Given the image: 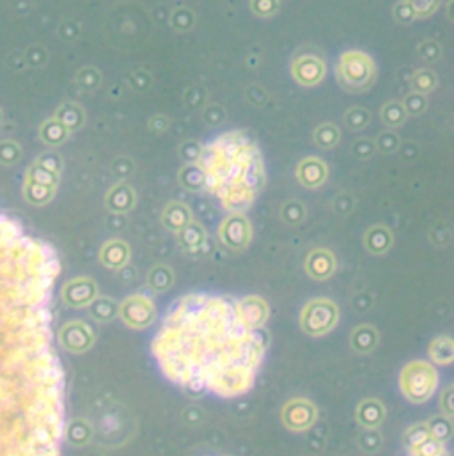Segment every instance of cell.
Wrapping results in <instances>:
<instances>
[{"label": "cell", "mask_w": 454, "mask_h": 456, "mask_svg": "<svg viewBox=\"0 0 454 456\" xmlns=\"http://www.w3.org/2000/svg\"><path fill=\"white\" fill-rule=\"evenodd\" d=\"M59 261L0 215V456H59L64 371L53 350Z\"/></svg>", "instance_id": "6da1fadb"}, {"label": "cell", "mask_w": 454, "mask_h": 456, "mask_svg": "<svg viewBox=\"0 0 454 456\" xmlns=\"http://www.w3.org/2000/svg\"><path fill=\"white\" fill-rule=\"evenodd\" d=\"M248 328L229 296L187 295L167 311L153 339V355L188 396L206 391L234 398L252 389L268 338Z\"/></svg>", "instance_id": "7a4b0ae2"}, {"label": "cell", "mask_w": 454, "mask_h": 456, "mask_svg": "<svg viewBox=\"0 0 454 456\" xmlns=\"http://www.w3.org/2000/svg\"><path fill=\"white\" fill-rule=\"evenodd\" d=\"M336 77L339 86L348 93H364L375 86L378 69L369 54L360 50H346L337 59Z\"/></svg>", "instance_id": "3957f363"}, {"label": "cell", "mask_w": 454, "mask_h": 456, "mask_svg": "<svg viewBox=\"0 0 454 456\" xmlns=\"http://www.w3.org/2000/svg\"><path fill=\"white\" fill-rule=\"evenodd\" d=\"M399 387L410 403H426L438 387V373L428 360H411L401 369Z\"/></svg>", "instance_id": "277c9868"}, {"label": "cell", "mask_w": 454, "mask_h": 456, "mask_svg": "<svg viewBox=\"0 0 454 456\" xmlns=\"http://www.w3.org/2000/svg\"><path fill=\"white\" fill-rule=\"evenodd\" d=\"M339 323V307L333 300L312 299L301 307L300 327L312 338H319L336 328Z\"/></svg>", "instance_id": "5b68a950"}, {"label": "cell", "mask_w": 454, "mask_h": 456, "mask_svg": "<svg viewBox=\"0 0 454 456\" xmlns=\"http://www.w3.org/2000/svg\"><path fill=\"white\" fill-rule=\"evenodd\" d=\"M117 316L130 328L142 330V328L151 327L156 321V306L149 296L137 293V295L126 296L119 304Z\"/></svg>", "instance_id": "8992f818"}, {"label": "cell", "mask_w": 454, "mask_h": 456, "mask_svg": "<svg viewBox=\"0 0 454 456\" xmlns=\"http://www.w3.org/2000/svg\"><path fill=\"white\" fill-rule=\"evenodd\" d=\"M218 238L223 247L241 252L252 242V224L245 213H229L218 228Z\"/></svg>", "instance_id": "52a82bcc"}, {"label": "cell", "mask_w": 454, "mask_h": 456, "mask_svg": "<svg viewBox=\"0 0 454 456\" xmlns=\"http://www.w3.org/2000/svg\"><path fill=\"white\" fill-rule=\"evenodd\" d=\"M318 419V408L307 398H293L280 408V421L291 431H305Z\"/></svg>", "instance_id": "ba28073f"}, {"label": "cell", "mask_w": 454, "mask_h": 456, "mask_svg": "<svg viewBox=\"0 0 454 456\" xmlns=\"http://www.w3.org/2000/svg\"><path fill=\"white\" fill-rule=\"evenodd\" d=\"M326 65L319 54H298L291 62V77L301 87H314L323 82Z\"/></svg>", "instance_id": "9c48e42d"}, {"label": "cell", "mask_w": 454, "mask_h": 456, "mask_svg": "<svg viewBox=\"0 0 454 456\" xmlns=\"http://www.w3.org/2000/svg\"><path fill=\"white\" fill-rule=\"evenodd\" d=\"M94 341V330L85 321H70L59 330V345L71 353L87 352Z\"/></svg>", "instance_id": "30bf717a"}, {"label": "cell", "mask_w": 454, "mask_h": 456, "mask_svg": "<svg viewBox=\"0 0 454 456\" xmlns=\"http://www.w3.org/2000/svg\"><path fill=\"white\" fill-rule=\"evenodd\" d=\"M236 309L240 320L248 328H262L270 318V306L265 299L258 295H248L236 300Z\"/></svg>", "instance_id": "8fae6325"}, {"label": "cell", "mask_w": 454, "mask_h": 456, "mask_svg": "<svg viewBox=\"0 0 454 456\" xmlns=\"http://www.w3.org/2000/svg\"><path fill=\"white\" fill-rule=\"evenodd\" d=\"M98 296V284L91 277L71 279L62 288V300L70 307H85Z\"/></svg>", "instance_id": "7c38bea8"}, {"label": "cell", "mask_w": 454, "mask_h": 456, "mask_svg": "<svg viewBox=\"0 0 454 456\" xmlns=\"http://www.w3.org/2000/svg\"><path fill=\"white\" fill-rule=\"evenodd\" d=\"M305 272L314 281H326L337 270V260L332 250L325 247H316L305 257Z\"/></svg>", "instance_id": "4fadbf2b"}, {"label": "cell", "mask_w": 454, "mask_h": 456, "mask_svg": "<svg viewBox=\"0 0 454 456\" xmlns=\"http://www.w3.org/2000/svg\"><path fill=\"white\" fill-rule=\"evenodd\" d=\"M294 176L305 189H319L328 179V167L321 158L305 157L298 162Z\"/></svg>", "instance_id": "5bb4252c"}, {"label": "cell", "mask_w": 454, "mask_h": 456, "mask_svg": "<svg viewBox=\"0 0 454 456\" xmlns=\"http://www.w3.org/2000/svg\"><path fill=\"white\" fill-rule=\"evenodd\" d=\"M135 203H137V194L128 182H117L105 196V206L109 208V211L117 215L133 210Z\"/></svg>", "instance_id": "9a60e30c"}, {"label": "cell", "mask_w": 454, "mask_h": 456, "mask_svg": "<svg viewBox=\"0 0 454 456\" xmlns=\"http://www.w3.org/2000/svg\"><path fill=\"white\" fill-rule=\"evenodd\" d=\"M98 257L103 267L110 268V270H121V268H124L130 263L131 249L124 240L114 238L103 243Z\"/></svg>", "instance_id": "2e32d148"}, {"label": "cell", "mask_w": 454, "mask_h": 456, "mask_svg": "<svg viewBox=\"0 0 454 456\" xmlns=\"http://www.w3.org/2000/svg\"><path fill=\"white\" fill-rule=\"evenodd\" d=\"M355 419L365 430L380 428V424L385 421V405L376 398L362 399L355 410Z\"/></svg>", "instance_id": "e0dca14e"}, {"label": "cell", "mask_w": 454, "mask_h": 456, "mask_svg": "<svg viewBox=\"0 0 454 456\" xmlns=\"http://www.w3.org/2000/svg\"><path fill=\"white\" fill-rule=\"evenodd\" d=\"M192 221H194L192 210L184 203H179V201H172V203L167 204L162 213L163 228L169 229L170 233H176V235Z\"/></svg>", "instance_id": "ac0fdd59"}, {"label": "cell", "mask_w": 454, "mask_h": 456, "mask_svg": "<svg viewBox=\"0 0 454 456\" xmlns=\"http://www.w3.org/2000/svg\"><path fill=\"white\" fill-rule=\"evenodd\" d=\"M394 243V235L387 226L375 224L365 231L364 235V247L375 256L389 252Z\"/></svg>", "instance_id": "d6986e66"}, {"label": "cell", "mask_w": 454, "mask_h": 456, "mask_svg": "<svg viewBox=\"0 0 454 456\" xmlns=\"http://www.w3.org/2000/svg\"><path fill=\"white\" fill-rule=\"evenodd\" d=\"M177 240H179V245L184 252L194 254L199 252V250L206 245V242H208V233H206L204 226L192 221L190 224H187L177 233Z\"/></svg>", "instance_id": "ffe728a7"}, {"label": "cell", "mask_w": 454, "mask_h": 456, "mask_svg": "<svg viewBox=\"0 0 454 456\" xmlns=\"http://www.w3.org/2000/svg\"><path fill=\"white\" fill-rule=\"evenodd\" d=\"M378 343L380 334L372 325H358L350 335V345L357 353H371Z\"/></svg>", "instance_id": "44dd1931"}, {"label": "cell", "mask_w": 454, "mask_h": 456, "mask_svg": "<svg viewBox=\"0 0 454 456\" xmlns=\"http://www.w3.org/2000/svg\"><path fill=\"white\" fill-rule=\"evenodd\" d=\"M53 118L66 126L67 132H77L85 125V112L80 105L77 104H64L60 105L59 111L55 112Z\"/></svg>", "instance_id": "7402d4cb"}, {"label": "cell", "mask_w": 454, "mask_h": 456, "mask_svg": "<svg viewBox=\"0 0 454 456\" xmlns=\"http://www.w3.org/2000/svg\"><path fill=\"white\" fill-rule=\"evenodd\" d=\"M429 359L438 366H447L454 360V341L449 335H440L429 343Z\"/></svg>", "instance_id": "603a6c76"}, {"label": "cell", "mask_w": 454, "mask_h": 456, "mask_svg": "<svg viewBox=\"0 0 454 456\" xmlns=\"http://www.w3.org/2000/svg\"><path fill=\"white\" fill-rule=\"evenodd\" d=\"M177 179H179V185L183 189L190 190V192H199V190L204 189L206 172L202 171V167L197 162L195 164H184L181 171L177 172Z\"/></svg>", "instance_id": "cb8c5ba5"}, {"label": "cell", "mask_w": 454, "mask_h": 456, "mask_svg": "<svg viewBox=\"0 0 454 456\" xmlns=\"http://www.w3.org/2000/svg\"><path fill=\"white\" fill-rule=\"evenodd\" d=\"M174 284V272L172 268L167 265L160 263L155 265L151 270L148 272V286L151 291L163 293L167 289H170V286Z\"/></svg>", "instance_id": "d4e9b609"}, {"label": "cell", "mask_w": 454, "mask_h": 456, "mask_svg": "<svg viewBox=\"0 0 454 456\" xmlns=\"http://www.w3.org/2000/svg\"><path fill=\"white\" fill-rule=\"evenodd\" d=\"M312 140L318 148L321 150H332L339 144L340 140V130L339 126L333 125V123H321L314 128L312 132Z\"/></svg>", "instance_id": "484cf974"}, {"label": "cell", "mask_w": 454, "mask_h": 456, "mask_svg": "<svg viewBox=\"0 0 454 456\" xmlns=\"http://www.w3.org/2000/svg\"><path fill=\"white\" fill-rule=\"evenodd\" d=\"M436 86H438V77H436V73L433 72V69L421 68L411 73L410 87L414 93L426 94V96H428L429 93H433V91L436 89Z\"/></svg>", "instance_id": "4316f807"}, {"label": "cell", "mask_w": 454, "mask_h": 456, "mask_svg": "<svg viewBox=\"0 0 454 456\" xmlns=\"http://www.w3.org/2000/svg\"><path fill=\"white\" fill-rule=\"evenodd\" d=\"M380 119H382V123L389 130H396L406 123L408 114L404 112L401 101L390 100L387 101V104L382 107V111H380Z\"/></svg>", "instance_id": "83f0119b"}, {"label": "cell", "mask_w": 454, "mask_h": 456, "mask_svg": "<svg viewBox=\"0 0 454 456\" xmlns=\"http://www.w3.org/2000/svg\"><path fill=\"white\" fill-rule=\"evenodd\" d=\"M117 304L109 296H96L91 304H89V313L99 323H109L117 316Z\"/></svg>", "instance_id": "f1b7e54d"}, {"label": "cell", "mask_w": 454, "mask_h": 456, "mask_svg": "<svg viewBox=\"0 0 454 456\" xmlns=\"http://www.w3.org/2000/svg\"><path fill=\"white\" fill-rule=\"evenodd\" d=\"M39 135H41L43 143L48 144V146H60V144L67 140L70 132H67L62 123H59L55 118H52L43 123L41 130H39Z\"/></svg>", "instance_id": "f546056e"}, {"label": "cell", "mask_w": 454, "mask_h": 456, "mask_svg": "<svg viewBox=\"0 0 454 456\" xmlns=\"http://www.w3.org/2000/svg\"><path fill=\"white\" fill-rule=\"evenodd\" d=\"M64 435L70 444L80 447V445L89 444L92 437V428L85 419H74L67 424V428H64Z\"/></svg>", "instance_id": "4dcf8cb0"}, {"label": "cell", "mask_w": 454, "mask_h": 456, "mask_svg": "<svg viewBox=\"0 0 454 456\" xmlns=\"http://www.w3.org/2000/svg\"><path fill=\"white\" fill-rule=\"evenodd\" d=\"M426 426H428L429 435L433 438H436L442 444H447L453 437V419L445 416H438V417H431V419L426 421Z\"/></svg>", "instance_id": "1f68e13d"}, {"label": "cell", "mask_w": 454, "mask_h": 456, "mask_svg": "<svg viewBox=\"0 0 454 456\" xmlns=\"http://www.w3.org/2000/svg\"><path fill=\"white\" fill-rule=\"evenodd\" d=\"M169 23L170 29H174L176 33H188V30L194 29L195 26V13L192 11L190 8H184V6L174 8L172 11H170Z\"/></svg>", "instance_id": "d6a6232c"}, {"label": "cell", "mask_w": 454, "mask_h": 456, "mask_svg": "<svg viewBox=\"0 0 454 456\" xmlns=\"http://www.w3.org/2000/svg\"><path fill=\"white\" fill-rule=\"evenodd\" d=\"M23 192H25V199H27L28 203L35 204V206H41V204H46L48 201H52L53 194H55V187L25 182Z\"/></svg>", "instance_id": "836d02e7"}, {"label": "cell", "mask_w": 454, "mask_h": 456, "mask_svg": "<svg viewBox=\"0 0 454 456\" xmlns=\"http://www.w3.org/2000/svg\"><path fill=\"white\" fill-rule=\"evenodd\" d=\"M305 215H307V210H305L304 203L297 199H289L280 206V218L286 222L287 226H298L305 221Z\"/></svg>", "instance_id": "e575fe53"}, {"label": "cell", "mask_w": 454, "mask_h": 456, "mask_svg": "<svg viewBox=\"0 0 454 456\" xmlns=\"http://www.w3.org/2000/svg\"><path fill=\"white\" fill-rule=\"evenodd\" d=\"M371 123V112L365 107H351L344 114V125L351 132H360Z\"/></svg>", "instance_id": "d590c367"}, {"label": "cell", "mask_w": 454, "mask_h": 456, "mask_svg": "<svg viewBox=\"0 0 454 456\" xmlns=\"http://www.w3.org/2000/svg\"><path fill=\"white\" fill-rule=\"evenodd\" d=\"M27 182L31 183H39V185H48V187H55L59 185V174L57 172H52L50 169L43 167L41 164L34 162L32 167L28 169L27 172Z\"/></svg>", "instance_id": "8d00e7d4"}, {"label": "cell", "mask_w": 454, "mask_h": 456, "mask_svg": "<svg viewBox=\"0 0 454 456\" xmlns=\"http://www.w3.org/2000/svg\"><path fill=\"white\" fill-rule=\"evenodd\" d=\"M410 456H449V452H447L445 444H442V442H438L429 435L417 447L411 449Z\"/></svg>", "instance_id": "74e56055"}, {"label": "cell", "mask_w": 454, "mask_h": 456, "mask_svg": "<svg viewBox=\"0 0 454 456\" xmlns=\"http://www.w3.org/2000/svg\"><path fill=\"white\" fill-rule=\"evenodd\" d=\"M414 11L415 20H424L435 15L442 6V0H404Z\"/></svg>", "instance_id": "f35d334b"}, {"label": "cell", "mask_w": 454, "mask_h": 456, "mask_svg": "<svg viewBox=\"0 0 454 456\" xmlns=\"http://www.w3.org/2000/svg\"><path fill=\"white\" fill-rule=\"evenodd\" d=\"M401 105H403L408 118H410V116L411 118H417V116L424 114L426 109H428V98H426V94H419L411 91L408 96H404L403 100H401Z\"/></svg>", "instance_id": "ab89813d"}, {"label": "cell", "mask_w": 454, "mask_h": 456, "mask_svg": "<svg viewBox=\"0 0 454 456\" xmlns=\"http://www.w3.org/2000/svg\"><path fill=\"white\" fill-rule=\"evenodd\" d=\"M426 437H429V430H428V426H426V423L411 424V426L404 431L403 445L406 447V451L410 452L411 449L417 447V445L421 444Z\"/></svg>", "instance_id": "60d3db41"}, {"label": "cell", "mask_w": 454, "mask_h": 456, "mask_svg": "<svg viewBox=\"0 0 454 456\" xmlns=\"http://www.w3.org/2000/svg\"><path fill=\"white\" fill-rule=\"evenodd\" d=\"M442 52H443L442 45H440L436 40H424L422 43H419L417 47L419 57H421L426 65H433V62L440 61Z\"/></svg>", "instance_id": "b9f144b4"}, {"label": "cell", "mask_w": 454, "mask_h": 456, "mask_svg": "<svg viewBox=\"0 0 454 456\" xmlns=\"http://www.w3.org/2000/svg\"><path fill=\"white\" fill-rule=\"evenodd\" d=\"M77 82L84 87L85 91H94L101 86V73L94 66H85L77 73Z\"/></svg>", "instance_id": "7bdbcfd3"}, {"label": "cell", "mask_w": 454, "mask_h": 456, "mask_svg": "<svg viewBox=\"0 0 454 456\" xmlns=\"http://www.w3.org/2000/svg\"><path fill=\"white\" fill-rule=\"evenodd\" d=\"M376 151L383 155H392L396 153L397 148H399V137L394 130H387V132H382L378 135V139L375 140Z\"/></svg>", "instance_id": "ee69618b"}, {"label": "cell", "mask_w": 454, "mask_h": 456, "mask_svg": "<svg viewBox=\"0 0 454 456\" xmlns=\"http://www.w3.org/2000/svg\"><path fill=\"white\" fill-rule=\"evenodd\" d=\"M280 9V0H250V11L258 18L275 16Z\"/></svg>", "instance_id": "f6af8a7d"}, {"label": "cell", "mask_w": 454, "mask_h": 456, "mask_svg": "<svg viewBox=\"0 0 454 456\" xmlns=\"http://www.w3.org/2000/svg\"><path fill=\"white\" fill-rule=\"evenodd\" d=\"M358 445H360L362 451L369 452V455L378 451V449L382 447V433L378 431V428L365 430L364 433L358 437Z\"/></svg>", "instance_id": "bcb514c9"}, {"label": "cell", "mask_w": 454, "mask_h": 456, "mask_svg": "<svg viewBox=\"0 0 454 456\" xmlns=\"http://www.w3.org/2000/svg\"><path fill=\"white\" fill-rule=\"evenodd\" d=\"M351 153L358 160H369L376 153L375 140H371L369 137H360V139H357L351 144Z\"/></svg>", "instance_id": "7dc6e473"}, {"label": "cell", "mask_w": 454, "mask_h": 456, "mask_svg": "<svg viewBox=\"0 0 454 456\" xmlns=\"http://www.w3.org/2000/svg\"><path fill=\"white\" fill-rule=\"evenodd\" d=\"M202 146L194 139L184 140L183 144L179 146V158L184 162V164H195L201 157Z\"/></svg>", "instance_id": "c3c4849f"}, {"label": "cell", "mask_w": 454, "mask_h": 456, "mask_svg": "<svg viewBox=\"0 0 454 456\" xmlns=\"http://www.w3.org/2000/svg\"><path fill=\"white\" fill-rule=\"evenodd\" d=\"M227 114L220 105H208L202 109V121L208 126H220L226 121Z\"/></svg>", "instance_id": "681fc988"}, {"label": "cell", "mask_w": 454, "mask_h": 456, "mask_svg": "<svg viewBox=\"0 0 454 456\" xmlns=\"http://www.w3.org/2000/svg\"><path fill=\"white\" fill-rule=\"evenodd\" d=\"M133 171H135V164L133 160L128 157L117 158V160L112 164V172L119 178V182H126V178L133 174Z\"/></svg>", "instance_id": "f907efd6"}, {"label": "cell", "mask_w": 454, "mask_h": 456, "mask_svg": "<svg viewBox=\"0 0 454 456\" xmlns=\"http://www.w3.org/2000/svg\"><path fill=\"white\" fill-rule=\"evenodd\" d=\"M392 16L399 26H410V23L415 20L414 11H411L410 6H408L404 0H401V2H397V4L394 6Z\"/></svg>", "instance_id": "816d5d0a"}, {"label": "cell", "mask_w": 454, "mask_h": 456, "mask_svg": "<svg viewBox=\"0 0 454 456\" xmlns=\"http://www.w3.org/2000/svg\"><path fill=\"white\" fill-rule=\"evenodd\" d=\"M440 412L445 417L453 419L454 416V387L447 385L442 392H440Z\"/></svg>", "instance_id": "f5cc1de1"}, {"label": "cell", "mask_w": 454, "mask_h": 456, "mask_svg": "<svg viewBox=\"0 0 454 456\" xmlns=\"http://www.w3.org/2000/svg\"><path fill=\"white\" fill-rule=\"evenodd\" d=\"M245 98L252 105H255V107H262V105L268 104V93L261 86H258V84H252V86H248L245 89Z\"/></svg>", "instance_id": "db71d44e"}, {"label": "cell", "mask_w": 454, "mask_h": 456, "mask_svg": "<svg viewBox=\"0 0 454 456\" xmlns=\"http://www.w3.org/2000/svg\"><path fill=\"white\" fill-rule=\"evenodd\" d=\"M21 151L14 143H2L0 144V162L2 164H14L20 158Z\"/></svg>", "instance_id": "11a10c76"}, {"label": "cell", "mask_w": 454, "mask_h": 456, "mask_svg": "<svg viewBox=\"0 0 454 456\" xmlns=\"http://www.w3.org/2000/svg\"><path fill=\"white\" fill-rule=\"evenodd\" d=\"M35 162H38V164H41L43 167L50 169L52 172H57V174H60V167H62V158H60L57 153L41 155V157H39Z\"/></svg>", "instance_id": "9f6ffc18"}, {"label": "cell", "mask_w": 454, "mask_h": 456, "mask_svg": "<svg viewBox=\"0 0 454 456\" xmlns=\"http://www.w3.org/2000/svg\"><path fill=\"white\" fill-rule=\"evenodd\" d=\"M169 126H170V121L162 114H158V116H155V118L149 119V130H151L153 133L167 132V130H169Z\"/></svg>", "instance_id": "6f0895ef"}, {"label": "cell", "mask_w": 454, "mask_h": 456, "mask_svg": "<svg viewBox=\"0 0 454 456\" xmlns=\"http://www.w3.org/2000/svg\"><path fill=\"white\" fill-rule=\"evenodd\" d=\"M0 119H2V116H0Z\"/></svg>", "instance_id": "680465c9"}]
</instances>
